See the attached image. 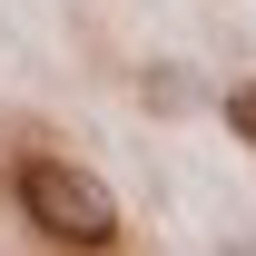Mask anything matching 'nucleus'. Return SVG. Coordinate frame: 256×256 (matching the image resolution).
Here are the masks:
<instances>
[{
    "mask_svg": "<svg viewBox=\"0 0 256 256\" xmlns=\"http://www.w3.org/2000/svg\"><path fill=\"white\" fill-rule=\"evenodd\" d=\"M10 197H20V217H30V236H50V246H79V256H108L118 246V197L98 188L79 158H10Z\"/></svg>",
    "mask_w": 256,
    "mask_h": 256,
    "instance_id": "nucleus-1",
    "label": "nucleus"
},
{
    "mask_svg": "<svg viewBox=\"0 0 256 256\" xmlns=\"http://www.w3.org/2000/svg\"><path fill=\"white\" fill-rule=\"evenodd\" d=\"M226 128L256 148V79H236V89H226Z\"/></svg>",
    "mask_w": 256,
    "mask_h": 256,
    "instance_id": "nucleus-2",
    "label": "nucleus"
},
{
    "mask_svg": "<svg viewBox=\"0 0 256 256\" xmlns=\"http://www.w3.org/2000/svg\"><path fill=\"white\" fill-rule=\"evenodd\" d=\"M217 256H256V236H226V246H217Z\"/></svg>",
    "mask_w": 256,
    "mask_h": 256,
    "instance_id": "nucleus-3",
    "label": "nucleus"
}]
</instances>
